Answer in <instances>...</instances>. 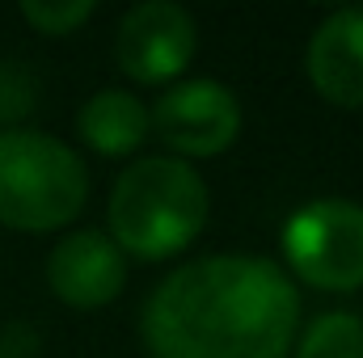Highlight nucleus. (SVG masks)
Wrapping results in <instances>:
<instances>
[{
  "label": "nucleus",
  "instance_id": "obj_4",
  "mask_svg": "<svg viewBox=\"0 0 363 358\" xmlns=\"http://www.w3.org/2000/svg\"><path fill=\"white\" fill-rule=\"evenodd\" d=\"M283 253L317 291L363 287V207L347 198H317L283 228Z\"/></svg>",
  "mask_w": 363,
  "mask_h": 358
},
{
  "label": "nucleus",
  "instance_id": "obj_9",
  "mask_svg": "<svg viewBox=\"0 0 363 358\" xmlns=\"http://www.w3.org/2000/svg\"><path fill=\"white\" fill-rule=\"evenodd\" d=\"M77 131L101 156H127L144 144L148 135V110L135 93L127 89H101L77 114Z\"/></svg>",
  "mask_w": 363,
  "mask_h": 358
},
{
  "label": "nucleus",
  "instance_id": "obj_7",
  "mask_svg": "<svg viewBox=\"0 0 363 358\" xmlns=\"http://www.w3.org/2000/svg\"><path fill=\"white\" fill-rule=\"evenodd\" d=\"M47 282L68 308L93 312V308H106L110 299H118V291L127 282V262L106 232L81 228V232H68L51 249Z\"/></svg>",
  "mask_w": 363,
  "mask_h": 358
},
{
  "label": "nucleus",
  "instance_id": "obj_1",
  "mask_svg": "<svg viewBox=\"0 0 363 358\" xmlns=\"http://www.w3.org/2000/svg\"><path fill=\"white\" fill-rule=\"evenodd\" d=\"M300 291L271 258H199L174 270L144 304L152 358H287Z\"/></svg>",
  "mask_w": 363,
  "mask_h": 358
},
{
  "label": "nucleus",
  "instance_id": "obj_2",
  "mask_svg": "<svg viewBox=\"0 0 363 358\" xmlns=\"http://www.w3.org/2000/svg\"><path fill=\"white\" fill-rule=\"evenodd\" d=\"M207 207V185L186 161L144 156L118 173L106 219L118 249L144 262H165L203 232Z\"/></svg>",
  "mask_w": 363,
  "mask_h": 358
},
{
  "label": "nucleus",
  "instance_id": "obj_10",
  "mask_svg": "<svg viewBox=\"0 0 363 358\" xmlns=\"http://www.w3.org/2000/svg\"><path fill=\"white\" fill-rule=\"evenodd\" d=\"M296 358H363V321L351 312L317 316L304 329Z\"/></svg>",
  "mask_w": 363,
  "mask_h": 358
},
{
  "label": "nucleus",
  "instance_id": "obj_8",
  "mask_svg": "<svg viewBox=\"0 0 363 358\" xmlns=\"http://www.w3.org/2000/svg\"><path fill=\"white\" fill-rule=\"evenodd\" d=\"M304 72L330 105L363 110V8H338L317 25Z\"/></svg>",
  "mask_w": 363,
  "mask_h": 358
},
{
  "label": "nucleus",
  "instance_id": "obj_12",
  "mask_svg": "<svg viewBox=\"0 0 363 358\" xmlns=\"http://www.w3.org/2000/svg\"><path fill=\"white\" fill-rule=\"evenodd\" d=\"M34 110V76L26 64L0 59V122H21Z\"/></svg>",
  "mask_w": 363,
  "mask_h": 358
},
{
  "label": "nucleus",
  "instance_id": "obj_3",
  "mask_svg": "<svg viewBox=\"0 0 363 358\" xmlns=\"http://www.w3.org/2000/svg\"><path fill=\"white\" fill-rule=\"evenodd\" d=\"M89 194L85 161L55 135L13 127L0 135V224L51 232L81 215Z\"/></svg>",
  "mask_w": 363,
  "mask_h": 358
},
{
  "label": "nucleus",
  "instance_id": "obj_11",
  "mask_svg": "<svg viewBox=\"0 0 363 358\" xmlns=\"http://www.w3.org/2000/svg\"><path fill=\"white\" fill-rule=\"evenodd\" d=\"M93 8H97L93 0H21V17L38 34H51V38H64L77 25H85Z\"/></svg>",
  "mask_w": 363,
  "mask_h": 358
},
{
  "label": "nucleus",
  "instance_id": "obj_5",
  "mask_svg": "<svg viewBox=\"0 0 363 358\" xmlns=\"http://www.w3.org/2000/svg\"><path fill=\"white\" fill-rule=\"evenodd\" d=\"M194 17L169 0L135 4L114 34V64L140 85H165L194 59Z\"/></svg>",
  "mask_w": 363,
  "mask_h": 358
},
{
  "label": "nucleus",
  "instance_id": "obj_6",
  "mask_svg": "<svg viewBox=\"0 0 363 358\" xmlns=\"http://www.w3.org/2000/svg\"><path fill=\"white\" fill-rule=\"evenodd\" d=\"M152 131L182 156H216L241 131V101L216 81H186L157 101Z\"/></svg>",
  "mask_w": 363,
  "mask_h": 358
}]
</instances>
